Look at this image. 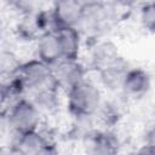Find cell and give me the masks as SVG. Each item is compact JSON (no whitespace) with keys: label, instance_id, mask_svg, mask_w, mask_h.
<instances>
[{"label":"cell","instance_id":"1","mask_svg":"<svg viewBox=\"0 0 155 155\" xmlns=\"http://www.w3.org/2000/svg\"><path fill=\"white\" fill-rule=\"evenodd\" d=\"M117 12L114 2H86L78 24L81 34L91 38H98L107 33L116 21Z\"/></svg>","mask_w":155,"mask_h":155},{"label":"cell","instance_id":"2","mask_svg":"<svg viewBox=\"0 0 155 155\" xmlns=\"http://www.w3.org/2000/svg\"><path fill=\"white\" fill-rule=\"evenodd\" d=\"M102 105L99 88L88 80H82L67 91V107L78 119H88L97 114Z\"/></svg>","mask_w":155,"mask_h":155},{"label":"cell","instance_id":"3","mask_svg":"<svg viewBox=\"0 0 155 155\" xmlns=\"http://www.w3.org/2000/svg\"><path fill=\"white\" fill-rule=\"evenodd\" d=\"M2 114L13 134L35 131L40 124V109L25 97L19 98L11 107L2 110Z\"/></svg>","mask_w":155,"mask_h":155},{"label":"cell","instance_id":"4","mask_svg":"<svg viewBox=\"0 0 155 155\" xmlns=\"http://www.w3.org/2000/svg\"><path fill=\"white\" fill-rule=\"evenodd\" d=\"M15 74L23 85L25 93H31L48 86H58L52 67L44 63L39 58L21 63Z\"/></svg>","mask_w":155,"mask_h":155},{"label":"cell","instance_id":"5","mask_svg":"<svg viewBox=\"0 0 155 155\" xmlns=\"http://www.w3.org/2000/svg\"><path fill=\"white\" fill-rule=\"evenodd\" d=\"M11 151L22 155H38V154H54L56 149L53 143L38 130L15 134Z\"/></svg>","mask_w":155,"mask_h":155},{"label":"cell","instance_id":"6","mask_svg":"<svg viewBox=\"0 0 155 155\" xmlns=\"http://www.w3.org/2000/svg\"><path fill=\"white\" fill-rule=\"evenodd\" d=\"M52 70L58 87L65 91L86 79V68L79 59H62L52 67Z\"/></svg>","mask_w":155,"mask_h":155},{"label":"cell","instance_id":"7","mask_svg":"<svg viewBox=\"0 0 155 155\" xmlns=\"http://www.w3.org/2000/svg\"><path fill=\"white\" fill-rule=\"evenodd\" d=\"M84 6V0H54L51 11L57 29L64 27H78Z\"/></svg>","mask_w":155,"mask_h":155},{"label":"cell","instance_id":"8","mask_svg":"<svg viewBox=\"0 0 155 155\" xmlns=\"http://www.w3.org/2000/svg\"><path fill=\"white\" fill-rule=\"evenodd\" d=\"M36 58L51 67L63 59L62 48L56 30L44 33L36 40Z\"/></svg>","mask_w":155,"mask_h":155},{"label":"cell","instance_id":"9","mask_svg":"<svg viewBox=\"0 0 155 155\" xmlns=\"http://www.w3.org/2000/svg\"><path fill=\"white\" fill-rule=\"evenodd\" d=\"M122 57L119 53L117 46L111 41H99L92 47L90 52V67L99 73L120 61Z\"/></svg>","mask_w":155,"mask_h":155},{"label":"cell","instance_id":"10","mask_svg":"<svg viewBox=\"0 0 155 155\" xmlns=\"http://www.w3.org/2000/svg\"><path fill=\"white\" fill-rule=\"evenodd\" d=\"M151 86L150 75L142 68H130L122 85V90L130 97H143Z\"/></svg>","mask_w":155,"mask_h":155},{"label":"cell","instance_id":"11","mask_svg":"<svg viewBox=\"0 0 155 155\" xmlns=\"http://www.w3.org/2000/svg\"><path fill=\"white\" fill-rule=\"evenodd\" d=\"M63 59H79L80 46H81V33L76 27H64L56 30Z\"/></svg>","mask_w":155,"mask_h":155},{"label":"cell","instance_id":"12","mask_svg":"<svg viewBox=\"0 0 155 155\" xmlns=\"http://www.w3.org/2000/svg\"><path fill=\"white\" fill-rule=\"evenodd\" d=\"M90 153L92 154H115L119 150L120 142L115 133L110 131H97L87 134Z\"/></svg>","mask_w":155,"mask_h":155},{"label":"cell","instance_id":"13","mask_svg":"<svg viewBox=\"0 0 155 155\" xmlns=\"http://www.w3.org/2000/svg\"><path fill=\"white\" fill-rule=\"evenodd\" d=\"M128 69H130V67L121 58L120 61L111 64L110 67L101 70L98 73L99 80L107 90H110V91L122 90L124 80H125V76H126Z\"/></svg>","mask_w":155,"mask_h":155},{"label":"cell","instance_id":"14","mask_svg":"<svg viewBox=\"0 0 155 155\" xmlns=\"http://www.w3.org/2000/svg\"><path fill=\"white\" fill-rule=\"evenodd\" d=\"M58 86H48L34 91L29 98L40 110H52L58 105Z\"/></svg>","mask_w":155,"mask_h":155},{"label":"cell","instance_id":"15","mask_svg":"<svg viewBox=\"0 0 155 155\" xmlns=\"http://www.w3.org/2000/svg\"><path fill=\"white\" fill-rule=\"evenodd\" d=\"M140 22L148 31L155 34V1L147 2L140 7Z\"/></svg>","mask_w":155,"mask_h":155},{"label":"cell","instance_id":"16","mask_svg":"<svg viewBox=\"0 0 155 155\" xmlns=\"http://www.w3.org/2000/svg\"><path fill=\"white\" fill-rule=\"evenodd\" d=\"M8 5L17 10L22 16L34 13L39 10H41V1L40 0H7Z\"/></svg>","mask_w":155,"mask_h":155},{"label":"cell","instance_id":"17","mask_svg":"<svg viewBox=\"0 0 155 155\" xmlns=\"http://www.w3.org/2000/svg\"><path fill=\"white\" fill-rule=\"evenodd\" d=\"M139 0H114L115 6L124 7V8H132L138 4Z\"/></svg>","mask_w":155,"mask_h":155},{"label":"cell","instance_id":"18","mask_svg":"<svg viewBox=\"0 0 155 155\" xmlns=\"http://www.w3.org/2000/svg\"><path fill=\"white\" fill-rule=\"evenodd\" d=\"M140 154H155V143H148L145 145H142V148L138 150Z\"/></svg>","mask_w":155,"mask_h":155},{"label":"cell","instance_id":"19","mask_svg":"<svg viewBox=\"0 0 155 155\" xmlns=\"http://www.w3.org/2000/svg\"><path fill=\"white\" fill-rule=\"evenodd\" d=\"M86 2H108L110 0H84Z\"/></svg>","mask_w":155,"mask_h":155},{"label":"cell","instance_id":"20","mask_svg":"<svg viewBox=\"0 0 155 155\" xmlns=\"http://www.w3.org/2000/svg\"><path fill=\"white\" fill-rule=\"evenodd\" d=\"M154 132H155V130H154Z\"/></svg>","mask_w":155,"mask_h":155}]
</instances>
